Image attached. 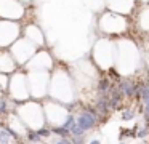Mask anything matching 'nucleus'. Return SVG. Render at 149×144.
I'll list each match as a JSON object with an SVG mask.
<instances>
[{
    "label": "nucleus",
    "mask_w": 149,
    "mask_h": 144,
    "mask_svg": "<svg viewBox=\"0 0 149 144\" xmlns=\"http://www.w3.org/2000/svg\"><path fill=\"white\" fill-rule=\"evenodd\" d=\"M66 139H68V138H58L53 144H66Z\"/></svg>",
    "instance_id": "12"
},
{
    "label": "nucleus",
    "mask_w": 149,
    "mask_h": 144,
    "mask_svg": "<svg viewBox=\"0 0 149 144\" xmlns=\"http://www.w3.org/2000/svg\"><path fill=\"white\" fill-rule=\"evenodd\" d=\"M117 85L120 86L123 96H127V98H132V96L136 95V96L139 98V88H136L135 82H132V80H122V82H119Z\"/></svg>",
    "instance_id": "2"
},
{
    "label": "nucleus",
    "mask_w": 149,
    "mask_h": 144,
    "mask_svg": "<svg viewBox=\"0 0 149 144\" xmlns=\"http://www.w3.org/2000/svg\"><path fill=\"white\" fill-rule=\"evenodd\" d=\"M88 144H101V141H100V139H91Z\"/></svg>",
    "instance_id": "13"
},
{
    "label": "nucleus",
    "mask_w": 149,
    "mask_h": 144,
    "mask_svg": "<svg viewBox=\"0 0 149 144\" xmlns=\"http://www.w3.org/2000/svg\"><path fill=\"white\" fill-rule=\"evenodd\" d=\"M148 82H149V80H148Z\"/></svg>",
    "instance_id": "17"
},
{
    "label": "nucleus",
    "mask_w": 149,
    "mask_h": 144,
    "mask_svg": "<svg viewBox=\"0 0 149 144\" xmlns=\"http://www.w3.org/2000/svg\"><path fill=\"white\" fill-rule=\"evenodd\" d=\"M98 118H100V115L95 109H82L77 115V127L87 133V131L93 130L96 127Z\"/></svg>",
    "instance_id": "1"
},
{
    "label": "nucleus",
    "mask_w": 149,
    "mask_h": 144,
    "mask_svg": "<svg viewBox=\"0 0 149 144\" xmlns=\"http://www.w3.org/2000/svg\"><path fill=\"white\" fill-rule=\"evenodd\" d=\"M77 125V117H75L74 114H69V115H66V118H64V122H63V127L64 128H68L69 131L72 130V128Z\"/></svg>",
    "instance_id": "5"
},
{
    "label": "nucleus",
    "mask_w": 149,
    "mask_h": 144,
    "mask_svg": "<svg viewBox=\"0 0 149 144\" xmlns=\"http://www.w3.org/2000/svg\"><path fill=\"white\" fill-rule=\"evenodd\" d=\"M8 111V104L5 101V98H0V114H5Z\"/></svg>",
    "instance_id": "10"
},
{
    "label": "nucleus",
    "mask_w": 149,
    "mask_h": 144,
    "mask_svg": "<svg viewBox=\"0 0 149 144\" xmlns=\"http://www.w3.org/2000/svg\"><path fill=\"white\" fill-rule=\"evenodd\" d=\"M148 134H149V127L146 125V127H143V128H139V130H138V136H136V138H141V139H143V138H146Z\"/></svg>",
    "instance_id": "9"
},
{
    "label": "nucleus",
    "mask_w": 149,
    "mask_h": 144,
    "mask_svg": "<svg viewBox=\"0 0 149 144\" xmlns=\"http://www.w3.org/2000/svg\"><path fill=\"white\" fill-rule=\"evenodd\" d=\"M37 133H39V136L40 138H50L52 136V130H48V128L47 127H42V128H39V130H37Z\"/></svg>",
    "instance_id": "8"
},
{
    "label": "nucleus",
    "mask_w": 149,
    "mask_h": 144,
    "mask_svg": "<svg viewBox=\"0 0 149 144\" xmlns=\"http://www.w3.org/2000/svg\"><path fill=\"white\" fill-rule=\"evenodd\" d=\"M139 98H141L143 104H149V82L139 86Z\"/></svg>",
    "instance_id": "3"
},
{
    "label": "nucleus",
    "mask_w": 149,
    "mask_h": 144,
    "mask_svg": "<svg viewBox=\"0 0 149 144\" xmlns=\"http://www.w3.org/2000/svg\"><path fill=\"white\" fill-rule=\"evenodd\" d=\"M27 139L31 141V143H39L40 139H42V138L39 136V133H37V131H27Z\"/></svg>",
    "instance_id": "7"
},
{
    "label": "nucleus",
    "mask_w": 149,
    "mask_h": 144,
    "mask_svg": "<svg viewBox=\"0 0 149 144\" xmlns=\"http://www.w3.org/2000/svg\"><path fill=\"white\" fill-rule=\"evenodd\" d=\"M119 144H125V143H119Z\"/></svg>",
    "instance_id": "15"
},
{
    "label": "nucleus",
    "mask_w": 149,
    "mask_h": 144,
    "mask_svg": "<svg viewBox=\"0 0 149 144\" xmlns=\"http://www.w3.org/2000/svg\"><path fill=\"white\" fill-rule=\"evenodd\" d=\"M52 133H53V136H58V138H69L71 136V131H69L68 128H64L63 125L52 128Z\"/></svg>",
    "instance_id": "4"
},
{
    "label": "nucleus",
    "mask_w": 149,
    "mask_h": 144,
    "mask_svg": "<svg viewBox=\"0 0 149 144\" xmlns=\"http://www.w3.org/2000/svg\"><path fill=\"white\" fill-rule=\"evenodd\" d=\"M72 141H74V144H85V139H84V136L72 138Z\"/></svg>",
    "instance_id": "11"
},
{
    "label": "nucleus",
    "mask_w": 149,
    "mask_h": 144,
    "mask_svg": "<svg viewBox=\"0 0 149 144\" xmlns=\"http://www.w3.org/2000/svg\"><path fill=\"white\" fill-rule=\"evenodd\" d=\"M148 75H149V69H148Z\"/></svg>",
    "instance_id": "16"
},
{
    "label": "nucleus",
    "mask_w": 149,
    "mask_h": 144,
    "mask_svg": "<svg viewBox=\"0 0 149 144\" xmlns=\"http://www.w3.org/2000/svg\"><path fill=\"white\" fill-rule=\"evenodd\" d=\"M2 127H3V125H2V122H0V128H2Z\"/></svg>",
    "instance_id": "14"
},
{
    "label": "nucleus",
    "mask_w": 149,
    "mask_h": 144,
    "mask_svg": "<svg viewBox=\"0 0 149 144\" xmlns=\"http://www.w3.org/2000/svg\"><path fill=\"white\" fill-rule=\"evenodd\" d=\"M120 118H122L123 122L133 120V118H135V111H133V109H130V107H127L125 111L120 112Z\"/></svg>",
    "instance_id": "6"
}]
</instances>
